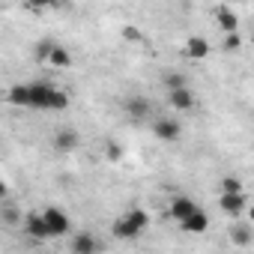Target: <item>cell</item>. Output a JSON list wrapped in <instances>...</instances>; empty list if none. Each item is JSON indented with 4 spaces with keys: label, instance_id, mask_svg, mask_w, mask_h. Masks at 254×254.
<instances>
[{
    "label": "cell",
    "instance_id": "44dd1931",
    "mask_svg": "<svg viewBox=\"0 0 254 254\" xmlns=\"http://www.w3.org/2000/svg\"><path fill=\"white\" fill-rule=\"evenodd\" d=\"M165 87H168V90H177V87H186V78H183L180 72H171V75H165Z\"/></svg>",
    "mask_w": 254,
    "mask_h": 254
},
{
    "label": "cell",
    "instance_id": "4fadbf2b",
    "mask_svg": "<svg viewBox=\"0 0 254 254\" xmlns=\"http://www.w3.org/2000/svg\"><path fill=\"white\" fill-rule=\"evenodd\" d=\"M215 24H218L224 33L239 30V15H236L233 9H227V6H218V9H215Z\"/></svg>",
    "mask_w": 254,
    "mask_h": 254
},
{
    "label": "cell",
    "instance_id": "ba28073f",
    "mask_svg": "<svg viewBox=\"0 0 254 254\" xmlns=\"http://www.w3.org/2000/svg\"><path fill=\"white\" fill-rule=\"evenodd\" d=\"M69 251L72 254H96V251H102V242L93 233H75L69 242Z\"/></svg>",
    "mask_w": 254,
    "mask_h": 254
},
{
    "label": "cell",
    "instance_id": "7402d4cb",
    "mask_svg": "<svg viewBox=\"0 0 254 254\" xmlns=\"http://www.w3.org/2000/svg\"><path fill=\"white\" fill-rule=\"evenodd\" d=\"M218 186H221V191H242V183H239L236 177H224Z\"/></svg>",
    "mask_w": 254,
    "mask_h": 254
},
{
    "label": "cell",
    "instance_id": "7a4b0ae2",
    "mask_svg": "<svg viewBox=\"0 0 254 254\" xmlns=\"http://www.w3.org/2000/svg\"><path fill=\"white\" fill-rule=\"evenodd\" d=\"M147 224H150V215H147V209H141V206H132L126 215H120L117 221H114V236H120V239H135V236H141L144 230H147Z\"/></svg>",
    "mask_w": 254,
    "mask_h": 254
},
{
    "label": "cell",
    "instance_id": "8fae6325",
    "mask_svg": "<svg viewBox=\"0 0 254 254\" xmlns=\"http://www.w3.org/2000/svg\"><path fill=\"white\" fill-rule=\"evenodd\" d=\"M78 144H81V135H78V129H60V132L54 135V147H57L60 153H72Z\"/></svg>",
    "mask_w": 254,
    "mask_h": 254
},
{
    "label": "cell",
    "instance_id": "ac0fdd59",
    "mask_svg": "<svg viewBox=\"0 0 254 254\" xmlns=\"http://www.w3.org/2000/svg\"><path fill=\"white\" fill-rule=\"evenodd\" d=\"M54 39H39L36 42V60H42V63H48V57H51V51H54Z\"/></svg>",
    "mask_w": 254,
    "mask_h": 254
},
{
    "label": "cell",
    "instance_id": "cb8c5ba5",
    "mask_svg": "<svg viewBox=\"0 0 254 254\" xmlns=\"http://www.w3.org/2000/svg\"><path fill=\"white\" fill-rule=\"evenodd\" d=\"M248 218L254 221V197H251V203H248Z\"/></svg>",
    "mask_w": 254,
    "mask_h": 254
},
{
    "label": "cell",
    "instance_id": "9a60e30c",
    "mask_svg": "<svg viewBox=\"0 0 254 254\" xmlns=\"http://www.w3.org/2000/svg\"><path fill=\"white\" fill-rule=\"evenodd\" d=\"M6 102H9V105H18V108H30V84H15V87H9Z\"/></svg>",
    "mask_w": 254,
    "mask_h": 254
},
{
    "label": "cell",
    "instance_id": "603a6c76",
    "mask_svg": "<svg viewBox=\"0 0 254 254\" xmlns=\"http://www.w3.org/2000/svg\"><path fill=\"white\" fill-rule=\"evenodd\" d=\"M120 153H123V150H120V147H117V144H111V147H108V156H111V159H114V162H117V159H120Z\"/></svg>",
    "mask_w": 254,
    "mask_h": 254
},
{
    "label": "cell",
    "instance_id": "e0dca14e",
    "mask_svg": "<svg viewBox=\"0 0 254 254\" xmlns=\"http://www.w3.org/2000/svg\"><path fill=\"white\" fill-rule=\"evenodd\" d=\"M230 239H233L236 245H248V242H251V227H248V224H233V227H230Z\"/></svg>",
    "mask_w": 254,
    "mask_h": 254
},
{
    "label": "cell",
    "instance_id": "277c9868",
    "mask_svg": "<svg viewBox=\"0 0 254 254\" xmlns=\"http://www.w3.org/2000/svg\"><path fill=\"white\" fill-rule=\"evenodd\" d=\"M42 215H45V221H48L51 239H57V236H66V233H69L72 221H69V215H66L63 209H57V206H45V209H42Z\"/></svg>",
    "mask_w": 254,
    "mask_h": 254
},
{
    "label": "cell",
    "instance_id": "5bb4252c",
    "mask_svg": "<svg viewBox=\"0 0 254 254\" xmlns=\"http://www.w3.org/2000/svg\"><path fill=\"white\" fill-rule=\"evenodd\" d=\"M194 209H200V206H197V203H194L191 197H174V200H171V215H174L177 221L189 218V215H191Z\"/></svg>",
    "mask_w": 254,
    "mask_h": 254
},
{
    "label": "cell",
    "instance_id": "2e32d148",
    "mask_svg": "<svg viewBox=\"0 0 254 254\" xmlns=\"http://www.w3.org/2000/svg\"><path fill=\"white\" fill-rule=\"evenodd\" d=\"M48 63H51L54 69H69V66H72V54H69L63 45H54V51H51Z\"/></svg>",
    "mask_w": 254,
    "mask_h": 254
},
{
    "label": "cell",
    "instance_id": "8992f818",
    "mask_svg": "<svg viewBox=\"0 0 254 254\" xmlns=\"http://www.w3.org/2000/svg\"><path fill=\"white\" fill-rule=\"evenodd\" d=\"M168 105H171V108H177V111H191V108L197 105V99H194V93H191V87L186 84V87H177V90H168Z\"/></svg>",
    "mask_w": 254,
    "mask_h": 254
},
{
    "label": "cell",
    "instance_id": "ffe728a7",
    "mask_svg": "<svg viewBox=\"0 0 254 254\" xmlns=\"http://www.w3.org/2000/svg\"><path fill=\"white\" fill-rule=\"evenodd\" d=\"M60 3H63V0H27V6L36 9V12H39V9H57Z\"/></svg>",
    "mask_w": 254,
    "mask_h": 254
},
{
    "label": "cell",
    "instance_id": "30bf717a",
    "mask_svg": "<svg viewBox=\"0 0 254 254\" xmlns=\"http://www.w3.org/2000/svg\"><path fill=\"white\" fill-rule=\"evenodd\" d=\"M183 54H186L189 60H203V57H209V42H206L203 36H191V39H186Z\"/></svg>",
    "mask_w": 254,
    "mask_h": 254
},
{
    "label": "cell",
    "instance_id": "7c38bea8",
    "mask_svg": "<svg viewBox=\"0 0 254 254\" xmlns=\"http://www.w3.org/2000/svg\"><path fill=\"white\" fill-rule=\"evenodd\" d=\"M180 227H183L186 233H203V230L209 227V218H206V212H203V209H194L189 218H183V221H180Z\"/></svg>",
    "mask_w": 254,
    "mask_h": 254
},
{
    "label": "cell",
    "instance_id": "9c48e42d",
    "mask_svg": "<svg viewBox=\"0 0 254 254\" xmlns=\"http://www.w3.org/2000/svg\"><path fill=\"white\" fill-rule=\"evenodd\" d=\"M126 114H129L135 123H144V120L153 114V105H150V99H144V96H132L129 102H126Z\"/></svg>",
    "mask_w": 254,
    "mask_h": 254
},
{
    "label": "cell",
    "instance_id": "6da1fadb",
    "mask_svg": "<svg viewBox=\"0 0 254 254\" xmlns=\"http://www.w3.org/2000/svg\"><path fill=\"white\" fill-rule=\"evenodd\" d=\"M30 108L66 111L69 108V93L57 84H48V81H30Z\"/></svg>",
    "mask_w": 254,
    "mask_h": 254
},
{
    "label": "cell",
    "instance_id": "5b68a950",
    "mask_svg": "<svg viewBox=\"0 0 254 254\" xmlns=\"http://www.w3.org/2000/svg\"><path fill=\"white\" fill-rule=\"evenodd\" d=\"M153 135H156L159 141H180L183 126H180L174 117H159V120L153 123Z\"/></svg>",
    "mask_w": 254,
    "mask_h": 254
},
{
    "label": "cell",
    "instance_id": "d6986e66",
    "mask_svg": "<svg viewBox=\"0 0 254 254\" xmlns=\"http://www.w3.org/2000/svg\"><path fill=\"white\" fill-rule=\"evenodd\" d=\"M224 48H227V51H236V48H242V33H239V30H230V33H224Z\"/></svg>",
    "mask_w": 254,
    "mask_h": 254
},
{
    "label": "cell",
    "instance_id": "3957f363",
    "mask_svg": "<svg viewBox=\"0 0 254 254\" xmlns=\"http://www.w3.org/2000/svg\"><path fill=\"white\" fill-rule=\"evenodd\" d=\"M248 197H245V191H221L218 194V206H221V212H227V215H242V212H248Z\"/></svg>",
    "mask_w": 254,
    "mask_h": 254
},
{
    "label": "cell",
    "instance_id": "52a82bcc",
    "mask_svg": "<svg viewBox=\"0 0 254 254\" xmlns=\"http://www.w3.org/2000/svg\"><path fill=\"white\" fill-rule=\"evenodd\" d=\"M24 233L33 236V239H51V230H48V221L42 212H30L24 218Z\"/></svg>",
    "mask_w": 254,
    "mask_h": 254
}]
</instances>
